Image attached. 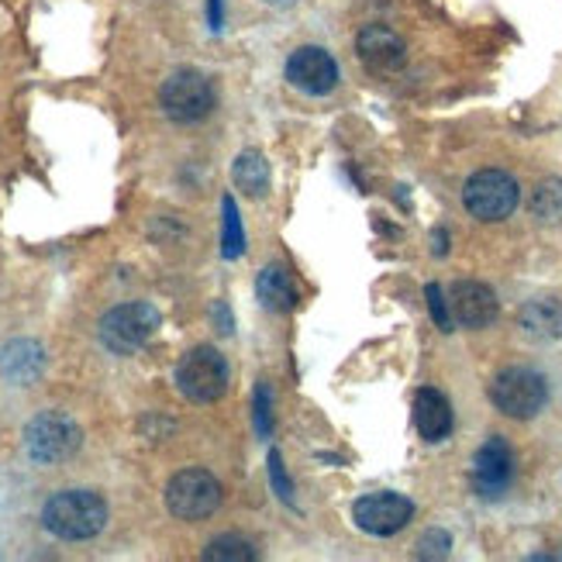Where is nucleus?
<instances>
[{"instance_id": "nucleus-1", "label": "nucleus", "mask_w": 562, "mask_h": 562, "mask_svg": "<svg viewBox=\"0 0 562 562\" xmlns=\"http://www.w3.org/2000/svg\"><path fill=\"white\" fill-rule=\"evenodd\" d=\"M42 525L63 542H87L108 525V504L93 491H63L42 507Z\"/></svg>"}, {"instance_id": "nucleus-2", "label": "nucleus", "mask_w": 562, "mask_h": 562, "mask_svg": "<svg viewBox=\"0 0 562 562\" xmlns=\"http://www.w3.org/2000/svg\"><path fill=\"white\" fill-rule=\"evenodd\" d=\"M491 401L501 414H507V418L528 422L549 401L546 376L528 370V366H507V370H501L491 383Z\"/></svg>"}, {"instance_id": "nucleus-3", "label": "nucleus", "mask_w": 562, "mask_h": 562, "mask_svg": "<svg viewBox=\"0 0 562 562\" xmlns=\"http://www.w3.org/2000/svg\"><path fill=\"white\" fill-rule=\"evenodd\" d=\"M518 201V180L504 173V169H480L462 187V204H467L476 222H504V217L515 214Z\"/></svg>"}, {"instance_id": "nucleus-4", "label": "nucleus", "mask_w": 562, "mask_h": 562, "mask_svg": "<svg viewBox=\"0 0 562 562\" xmlns=\"http://www.w3.org/2000/svg\"><path fill=\"white\" fill-rule=\"evenodd\" d=\"M83 442V431L80 425L66 418V414H56V411H45L38 418L29 422L24 428V449L35 462H45V467H53V462H66L72 452L80 449Z\"/></svg>"}, {"instance_id": "nucleus-5", "label": "nucleus", "mask_w": 562, "mask_h": 562, "mask_svg": "<svg viewBox=\"0 0 562 562\" xmlns=\"http://www.w3.org/2000/svg\"><path fill=\"white\" fill-rule=\"evenodd\" d=\"M159 328V311L153 304H121L101 317V341L114 356H132Z\"/></svg>"}, {"instance_id": "nucleus-6", "label": "nucleus", "mask_w": 562, "mask_h": 562, "mask_svg": "<svg viewBox=\"0 0 562 562\" xmlns=\"http://www.w3.org/2000/svg\"><path fill=\"white\" fill-rule=\"evenodd\" d=\"M222 504V483L207 470H183L166 486V507L180 521H204Z\"/></svg>"}, {"instance_id": "nucleus-7", "label": "nucleus", "mask_w": 562, "mask_h": 562, "mask_svg": "<svg viewBox=\"0 0 562 562\" xmlns=\"http://www.w3.org/2000/svg\"><path fill=\"white\" fill-rule=\"evenodd\" d=\"M177 386L193 404H211L228 390V362L217 349H193L177 366Z\"/></svg>"}, {"instance_id": "nucleus-8", "label": "nucleus", "mask_w": 562, "mask_h": 562, "mask_svg": "<svg viewBox=\"0 0 562 562\" xmlns=\"http://www.w3.org/2000/svg\"><path fill=\"white\" fill-rule=\"evenodd\" d=\"M162 111L180 121V125H193L204 121L214 111V87L204 72L198 69H180L162 83Z\"/></svg>"}, {"instance_id": "nucleus-9", "label": "nucleus", "mask_w": 562, "mask_h": 562, "mask_svg": "<svg viewBox=\"0 0 562 562\" xmlns=\"http://www.w3.org/2000/svg\"><path fill=\"white\" fill-rule=\"evenodd\" d=\"M286 80L297 90L311 93V97H322V93L335 90L338 66H335V59L325 53V48L304 45V48H297V53L286 59Z\"/></svg>"}, {"instance_id": "nucleus-10", "label": "nucleus", "mask_w": 562, "mask_h": 562, "mask_svg": "<svg viewBox=\"0 0 562 562\" xmlns=\"http://www.w3.org/2000/svg\"><path fill=\"white\" fill-rule=\"evenodd\" d=\"M510 476H515V452L501 435L486 438L473 459V486L483 497H501L510 486Z\"/></svg>"}, {"instance_id": "nucleus-11", "label": "nucleus", "mask_w": 562, "mask_h": 562, "mask_svg": "<svg viewBox=\"0 0 562 562\" xmlns=\"http://www.w3.org/2000/svg\"><path fill=\"white\" fill-rule=\"evenodd\" d=\"M449 311H452V322L462 328H486L497 322V293L476 283V280H462L449 290Z\"/></svg>"}, {"instance_id": "nucleus-12", "label": "nucleus", "mask_w": 562, "mask_h": 562, "mask_svg": "<svg viewBox=\"0 0 562 562\" xmlns=\"http://www.w3.org/2000/svg\"><path fill=\"white\" fill-rule=\"evenodd\" d=\"M414 518V504L401 494H370L356 501V525L370 535H397Z\"/></svg>"}, {"instance_id": "nucleus-13", "label": "nucleus", "mask_w": 562, "mask_h": 562, "mask_svg": "<svg viewBox=\"0 0 562 562\" xmlns=\"http://www.w3.org/2000/svg\"><path fill=\"white\" fill-rule=\"evenodd\" d=\"M356 53L366 63V69L373 72H394L407 63L404 38L394 29H386V24H366L356 38Z\"/></svg>"}, {"instance_id": "nucleus-14", "label": "nucleus", "mask_w": 562, "mask_h": 562, "mask_svg": "<svg viewBox=\"0 0 562 562\" xmlns=\"http://www.w3.org/2000/svg\"><path fill=\"white\" fill-rule=\"evenodd\" d=\"M414 425H418L422 438H428V442H442L452 431V407L442 390L422 386L418 394H414Z\"/></svg>"}, {"instance_id": "nucleus-15", "label": "nucleus", "mask_w": 562, "mask_h": 562, "mask_svg": "<svg viewBox=\"0 0 562 562\" xmlns=\"http://www.w3.org/2000/svg\"><path fill=\"white\" fill-rule=\"evenodd\" d=\"M518 328L531 341H555V338H562V304L552 301V297L528 301L518 311Z\"/></svg>"}, {"instance_id": "nucleus-16", "label": "nucleus", "mask_w": 562, "mask_h": 562, "mask_svg": "<svg viewBox=\"0 0 562 562\" xmlns=\"http://www.w3.org/2000/svg\"><path fill=\"white\" fill-rule=\"evenodd\" d=\"M42 366H45V352H42V346H35V341L21 338L0 352V370H4L8 380H14L21 386H29L42 373Z\"/></svg>"}, {"instance_id": "nucleus-17", "label": "nucleus", "mask_w": 562, "mask_h": 562, "mask_svg": "<svg viewBox=\"0 0 562 562\" xmlns=\"http://www.w3.org/2000/svg\"><path fill=\"white\" fill-rule=\"evenodd\" d=\"M256 290H259V301L270 311L286 314V311H293V304H297V290H293V283L283 270H262Z\"/></svg>"}, {"instance_id": "nucleus-18", "label": "nucleus", "mask_w": 562, "mask_h": 562, "mask_svg": "<svg viewBox=\"0 0 562 562\" xmlns=\"http://www.w3.org/2000/svg\"><path fill=\"white\" fill-rule=\"evenodd\" d=\"M235 183L241 193H249V198H262L266 190H270V166H266V159L259 153H241L235 159Z\"/></svg>"}, {"instance_id": "nucleus-19", "label": "nucleus", "mask_w": 562, "mask_h": 562, "mask_svg": "<svg viewBox=\"0 0 562 562\" xmlns=\"http://www.w3.org/2000/svg\"><path fill=\"white\" fill-rule=\"evenodd\" d=\"M531 214L546 225L562 222V180H542L531 193Z\"/></svg>"}, {"instance_id": "nucleus-20", "label": "nucleus", "mask_w": 562, "mask_h": 562, "mask_svg": "<svg viewBox=\"0 0 562 562\" xmlns=\"http://www.w3.org/2000/svg\"><path fill=\"white\" fill-rule=\"evenodd\" d=\"M207 562H252L256 559V546L246 539V535H217V539L204 549Z\"/></svg>"}, {"instance_id": "nucleus-21", "label": "nucleus", "mask_w": 562, "mask_h": 562, "mask_svg": "<svg viewBox=\"0 0 562 562\" xmlns=\"http://www.w3.org/2000/svg\"><path fill=\"white\" fill-rule=\"evenodd\" d=\"M225 256L235 259L241 256V249H246V235H241V222H238V211H235V201L225 198Z\"/></svg>"}, {"instance_id": "nucleus-22", "label": "nucleus", "mask_w": 562, "mask_h": 562, "mask_svg": "<svg viewBox=\"0 0 562 562\" xmlns=\"http://www.w3.org/2000/svg\"><path fill=\"white\" fill-rule=\"evenodd\" d=\"M425 297H428V311H431V317H435V325L442 328V331H452V311H449V301H446V293H442V286L438 283H431L428 290H425Z\"/></svg>"}, {"instance_id": "nucleus-23", "label": "nucleus", "mask_w": 562, "mask_h": 562, "mask_svg": "<svg viewBox=\"0 0 562 562\" xmlns=\"http://www.w3.org/2000/svg\"><path fill=\"white\" fill-rule=\"evenodd\" d=\"M418 555L422 559H446L449 555V535L446 531H428L418 542Z\"/></svg>"}, {"instance_id": "nucleus-24", "label": "nucleus", "mask_w": 562, "mask_h": 562, "mask_svg": "<svg viewBox=\"0 0 562 562\" xmlns=\"http://www.w3.org/2000/svg\"><path fill=\"white\" fill-rule=\"evenodd\" d=\"M270 476H273L277 494L290 504V501H293V486L286 483V473H283V459H280V452H270Z\"/></svg>"}, {"instance_id": "nucleus-25", "label": "nucleus", "mask_w": 562, "mask_h": 562, "mask_svg": "<svg viewBox=\"0 0 562 562\" xmlns=\"http://www.w3.org/2000/svg\"><path fill=\"white\" fill-rule=\"evenodd\" d=\"M256 425L262 435L270 431V394H266V386L256 390Z\"/></svg>"}, {"instance_id": "nucleus-26", "label": "nucleus", "mask_w": 562, "mask_h": 562, "mask_svg": "<svg viewBox=\"0 0 562 562\" xmlns=\"http://www.w3.org/2000/svg\"><path fill=\"white\" fill-rule=\"evenodd\" d=\"M207 11H211V29L217 32L222 29V0H207Z\"/></svg>"}]
</instances>
